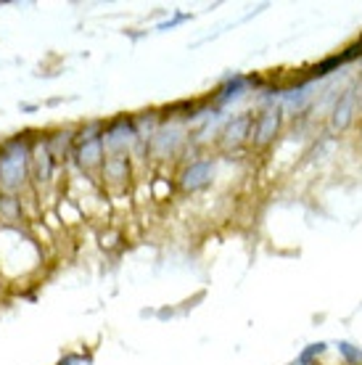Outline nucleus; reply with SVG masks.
I'll return each instance as SVG.
<instances>
[{
	"label": "nucleus",
	"instance_id": "1",
	"mask_svg": "<svg viewBox=\"0 0 362 365\" xmlns=\"http://www.w3.org/2000/svg\"><path fill=\"white\" fill-rule=\"evenodd\" d=\"M32 165V143L27 138H14L0 148V191L16 196L29 182Z\"/></svg>",
	"mask_w": 362,
	"mask_h": 365
},
{
	"label": "nucleus",
	"instance_id": "2",
	"mask_svg": "<svg viewBox=\"0 0 362 365\" xmlns=\"http://www.w3.org/2000/svg\"><path fill=\"white\" fill-rule=\"evenodd\" d=\"M100 138H103V151H106V156H127L135 148L138 140H140V133H138L135 119L117 117L100 130Z\"/></svg>",
	"mask_w": 362,
	"mask_h": 365
},
{
	"label": "nucleus",
	"instance_id": "3",
	"mask_svg": "<svg viewBox=\"0 0 362 365\" xmlns=\"http://www.w3.org/2000/svg\"><path fill=\"white\" fill-rule=\"evenodd\" d=\"M72 156L77 167L82 173H95L103 167V159H106V151H103V138H100L98 125L82 130L80 135L74 138V148Z\"/></svg>",
	"mask_w": 362,
	"mask_h": 365
},
{
	"label": "nucleus",
	"instance_id": "4",
	"mask_svg": "<svg viewBox=\"0 0 362 365\" xmlns=\"http://www.w3.org/2000/svg\"><path fill=\"white\" fill-rule=\"evenodd\" d=\"M278 130H281V109H267L252 122V135H249V140L257 148H264L267 143L275 140Z\"/></svg>",
	"mask_w": 362,
	"mask_h": 365
},
{
	"label": "nucleus",
	"instance_id": "5",
	"mask_svg": "<svg viewBox=\"0 0 362 365\" xmlns=\"http://www.w3.org/2000/svg\"><path fill=\"white\" fill-rule=\"evenodd\" d=\"M212 178H214V162L212 159H199V162L188 165L180 173V188L182 191H201L212 182Z\"/></svg>",
	"mask_w": 362,
	"mask_h": 365
},
{
	"label": "nucleus",
	"instance_id": "6",
	"mask_svg": "<svg viewBox=\"0 0 362 365\" xmlns=\"http://www.w3.org/2000/svg\"><path fill=\"white\" fill-rule=\"evenodd\" d=\"M53 173H56V156L51 154V148L46 146V140H43V143H37V146H32L29 178H32L37 185H46V182H51Z\"/></svg>",
	"mask_w": 362,
	"mask_h": 365
},
{
	"label": "nucleus",
	"instance_id": "7",
	"mask_svg": "<svg viewBox=\"0 0 362 365\" xmlns=\"http://www.w3.org/2000/svg\"><path fill=\"white\" fill-rule=\"evenodd\" d=\"M252 122L254 117L252 114H238V117H233L230 122H227L225 128H222V133H219V140H222V148H238L244 146L246 140H249V135H252Z\"/></svg>",
	"mask_w": 362,
	"mask_h": 365
},
{
	"label": "nucleus",
	"instance_id": "8",
	"mask_svg": "<svg viewBox=\"0 0 362 365\" xmlns=\"http://www.w3.org/2000/svg\"><path fill=\"white\" fill-rule=\"evenodd\" d=\"M182 140H185V133H182L180 128L159 130V133H154V138H151V151H154V156H159V159H167V156L177 154V148L182 146Z\"/></svg>",
	"mask_w": 362,
	"mask_h": 365
},
{
	"label": "nucleus",
	"instance_id": "9",
	"mask_svg": "<svg viewBox=\"0 0 362 365\" xmlns=\"http://www.w3.org/2000/svg\"><path fill=\"white\" fill-rule=\"evenodd\" d=\"M354 106H357V91H354V88H346L344 96H341L338 103H336L333 117H331V128H333L336 133H341V130H346L349 125H352Z\"/></svg>",
	"mask_w": 362,
	"mask_h": 365
},
{
	"label": "nucleus",
	"instance_id": "10",
	"mask_svg": "<svg viewBox=\"0 0 362 365\" xmlns=\"http://www.w3.org/2000/svg\"><path fill=\"white\" fill-rule=\"evenodd\" d=\"M100 178L106 185H125L130 178V162L127 156H106L100 167Z\"/></svg>",
	"mask_w": 362,
	"mask_h": 365
},
{
	"label": "nucleus",
	"instance_id": "11",
	"mask_svg": "<svg viewBox=\"0 0 362 365\" xmlns=\"http://www.w3.org/2000/svg\"><path fill=\"white\" fill-rule=\"evenodd\" d=\"M0 217L3 220L21 217V201L14 193H0Z\"/></svg>",
	"mask_w": 362,
	"mask_h": 365
},
{
	"label": "nucleus",
	"instance_id": "12",
	"mask_svg": "<svg viewBox=\"0 0 362 365\" xmlns=\"http://www.w3.org/2000/svg\"><path fill=\"white\" fill-rule=\"evenodd\" d=\"M309 103V88L304 85V88H296V91H291L289 96H286V106H289L291 111H304V106Z\"/></svg>",
	"mask_w": 362,
	"mask_h": 365
},
{
	"label": "nucleus",
	"instance_id": "13",
	"mask_svg": "<svg viewBox=\"0 0 362 365\" xmlns=\"http://www.w3.org/2000/svg\"><path fill=\"white\" fill-rule=\"evenodd\" d=\"M246 88V77H236L233 83H227L222 91H219V96H217V101L219 103H227L230 98H238L241 96V91Z\"/></svg>",
	"mask_w": 362,
	"mask_h": 365
},
{
	"label": "nucleus",
	"instance_id": "14",
	"mask_svg": "<svg viewBox=\"0 0 362 365\" xmlns=\"http://www.w3.org/2000/svg\"><path fill=\"white\" fill-rule=\"evenodd\" d=\"M341 64H344V58H341V56H333V58H328V61H323V64H317L309 77H312V80H315V77H326L331 69H336V66H341Z\"/></svg>",
	"mask_w": 362,
	"mask_h": 365
},
{
	"label": "nucleus",
	"instance_id": "15",
	"mask_svg": "<svg viewBox=\"0 0 362 365\" xmlns=\"http://www.w3.org/2000/svg\"><path fill=\"white\" fill-rule=\"evenodd\" d=\"M323 352H326V344H323V341H317V344H309V347L299 355V365H309L312 360H315V357L323 355Z\"/></svg>",
	"mask_w": 362,
	"mask_h": 365
},
{
	"label": "nucleus",
	"instance_id": "16",
	"mask_svg": "<svg viewBox=\"0 0 362 365\" xmlns=\"http://www.w3.org/2000/svg\"><path fill=\"white\" fill-rule=\"evenodd\" d=\"M338 349H341V355H344L352 365H360V363H362V352H360V349H354L352 344H346V341H341V344H338Z\"/></svg>",
	"mask_w": 362,
	"mask_h": 365
},
{
	"label": "nucleus",
	"instance_id": "17",
	"mask_svg": "<svg viewBox=\"0 0 362 365\" xmlns=\"http://www.w3.org/2000/svg\"><path fill=\"white\" fill-rule=\"evenodd\" d=\"M360 98H362V88H360Z\"/></svg>",
	"mask_w": 362,
	"mask_h": 365
}]
</instances>
